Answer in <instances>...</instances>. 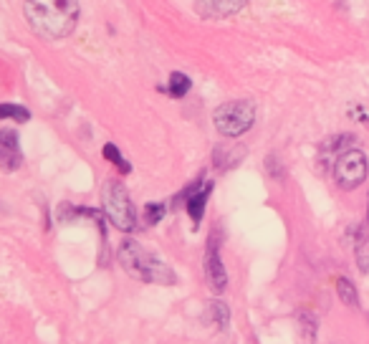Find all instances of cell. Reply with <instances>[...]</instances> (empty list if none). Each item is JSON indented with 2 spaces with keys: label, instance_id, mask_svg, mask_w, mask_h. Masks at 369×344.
<instances>
[{
  "label": "cell",
  "instance_id": "obj_1",
  "mask_svg": "<svg viewBox=\"0 0 369 344\" xmlns=\"http://www.w3.org/2000/svg\"><path fill=\"white\" fill-rule=\"evenodd\" d=\"M25 21L41 39H66L74 33L81 16L76 0H28L23 3Z\"/></svg>",
  "mask_w": 369,
  "mask_h": 344
},
{
  "label": "cell",
  "instance_id": "obj_2",
  "mask_svg": "<svg viewBox=\"0 0 369 344\" xmlns=\"http://www.w3.org/2000/svg\"><path fill=\"white\" fill-rule=\"evenodd\" d=\"M119 264L126 274L137 279L142 283H157V286H172L177 281V276L165 261L155 256L152 250H147L142 243L126 238L119 246Z\"/></svg>",
  "mask_w": 369,
  "mask_h": 344
},
{
  "label": "cell",
  "instance_id": "obj_3",
  "mask_svg": "<svg viewBox=\"0 0 369 344\" xmlns=\"http://www.w3.org/2000/svg\"><path fill=\"white\" fill-rule=\"evenodd\" d=\"M104 215L111 220V226L122 233H132L137 228V211L126 188L119 180H107L102 188Z\"/></svg>",
  "mask_w": 369,
  "mask_h": 344
},
{
  "label": "cell",
  "instance_id": "obj_4",
  "mask_svg": "<svg viewBox=\"0 0 369 344\" xmlns=\"http://www.w3.org/2000/svg\"><path fill=\"white\" fill-rule=\"evenodd\" d=\"M253 122H256V107L248 99L225 102L212 111V125L223 137H241L251 129Z\"/></svg>",
  "mask_w": 369,
  "mask_h": 344
},
{
  "label": "cell",
  "instance_id": "obj_5",
  "mask_svg": "<svg viewBox=\"0 0 369 344\" xmlns=\"http://www.w3.org/2000/svg\"><path fill=\"white\" fill-rule=\"evenodd\" d=\"M367 155L361 149H346L337 157L334 162V178H337V185L344 190L359 188L361 182L367 180Z\"/></svg>",
  "mask_w": 369,
  "mask_h": 344
},
{
  "label": "cell",
  "instance_id": "obj_6",
  "mask_svg": "<svg viewBox=\"0 0 369 344\" xmlns=\"http://www.w3.org/2000/svg\"><path fill=\"white\" fill-rule=\"evenodd\" d=\"M218 228H212L210 238H208V256H205V276H208V283H210V289L215 294H223L225 286H228V271L223 266V261H220V253H218Z\"/></svg>",
  "mask_w": 369,
  "mask_h": 344
},
{
  "label": "cell",
  "instance_id": "obj_7",
  "mask_svg": "<svg viewBox=\"0 0 369 344\" xmlns=\"http://www.w3.org/2000/svg\"><path fill=\"white\" fill-rule=\"evenodd\" d=\"M212 188H215V182L212 180L203 182V178H200V180L192 182L185 193H180V195H185V208H188V215L192 218V226H197L200 218H203L205 205H208V197H210Z\"/></svg>",
  "mask_w": 369,
  "mask_h": 344
},
{
  "label": "cell",
  "instance_id": "obj_8",
  "mask_svg": "<svg viewBox=\"0 0 369 344\" xmlns=\"http://www.w3.org/2000/svg\"><path fill=\"white\" fill-rule=\"evenodd\" d=\"M0 160L5 170H18L23 162L21 155V144H18V134L13 129H0Z\"/></svg>",
  "mask_w": 369,
  "mask_h": 344
},
{
  "label": "cell",
  "instance_id": "obj_9",
  "mask_svg": "<svg viewBox=\"0 0 369 344\" xmlns=\"http://www.w3.org/2000/svg\"><path fill=\"white\" fill-rule=\"evenodd\" d=\"M245 6H248L245 0H225V3L205 0V3H195V10L203 18H225V16H236V13H241Z\"/></svg>",
  "mask_w": 369,
  "mask_h": 344
},
{
  "label": "cell",
  "instance_id": "obj_10",
  "mask_svg": "<svg viewBox=\"0 0 369 344\" xmlns=\"http://www.w3.org/2000/svg\"><path fill=\"white\" fill-rule=\"evenodd\" d=\"M243 160H245V147H241V144H218V147L212 149V164L223 172L238 167Z\"/></svg>",
  "mask_w": 369,
  "mask_h": 344
},
{
  "label": "cell",
  "instance_id": "obj_11",
  "mask_svg": "<svg viewBox=\"0 0 369 344\" xmlns=\"http://www.w3.org/2000/svg\"><path fill=\"white\" fill-rule=\"evenodd\" d=\"M192 89V81H190L188 74H182V71H172L170 74V84H167V94L175 96V99H180L185 96Z\"/></svg>",
  "mask_w": 369,
  "mask_h": 344
},
{
  "label": "cell",
  "instance_id": "obj_12",
  "mask_svg": "<svg viewBox=\"0 0 369 344\" xmlns=\"http://www.w3.org/2000/svg\"><path fill=\"white\" fill-rule=\"evenodd\" d=\"M104 160H107V162H111L119 172H124V175H129V172H132V164L126 162V157L122 155L117 144H111V142H107V144H104Z\"/></svg>",
  "mask_w": 369,
  "mask_h": 344
},
{
  "label": "cell",
  "instance_id": "obj_13",
  "mask_svg": "<svg viewBox=\"0 0 369 344\" xmlns=\"http://www.w3.org/2000/svg\"><path fill=\"white\" fill-rule=\"evenodd\" d=\"M337 294L339 299L344 301L346 306H352V309H359V299H357V289H354V283L349 279H337Z\"/></svg>",
  "mask_w": 369,
  "mask_h": 344
},
{
  "label": "cell",
  "instance_id": "obj_14",
  "mask_svg": "<svg viewBox=\"0 0 369 344\" xmlns=\"http://www.w3.org/2000/svg\"><path fill=\"white\" fill-rule=\"evenodd\" d=\"M357 266L359 271H369V233H361L357 238Z\"/></svg>",
  "mask_w": 369,
  "mask_h": 344
},
{
  "label": "cell",
  "instance_id": "obj_15",
  "mask_svg": "<svg viewBox=\"0 0 369 344\" xmlns=\"http://www.w3.org/2000/svg\"><path fill=\"white\" fill-rule=\"evenodd\" d=\"M0 117H10V119H16V122H28V119H31V109L5 102V104H0Z\"/></svg>",
  "mask_w": 369,
  "mask_h": 344
},
{
  "label": "cell",
  "instance_id": "obj_16",
  "mask_svg": "<svg viewBox=\"0 0 369 344\" xmlns=\"http://www.w3.org/2000/svg\"><path fill=\"white\" fill-rule=\"evenodd\" d=\"M144 223L147 226H155V223H159V220L165 218V205L162 203H150V205H144Z\"/></svg>",
  "mask_w": 369,
  "mask_h": 344
},
{
  "label": "cell",
  "instance_id": "obj_17",
  "mask_svg": "<svg viewBox=\"0 0 369 344\" xmlns=\"http://www.w3.org/2000/svg\"><path fill=\"white\" fill-rule=\"evenodd\" d=\"M367 220H369V211H367Z\"/></svg>",
  "mask_w": 369,
  "mask_h": 344
}]
</instances>
